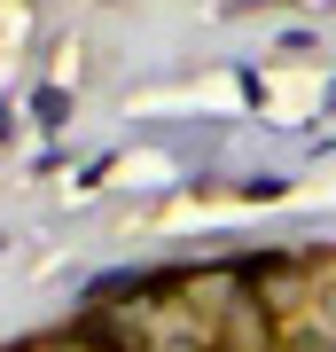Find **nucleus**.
I'll return each mask as SVG.
<instances>
[{
    "mask_svg": "<svg viewBox=\"0 0 336 352\" xmlns=\"http://www.w3.org/2000/svg\"><path fill=\"white\" fill-rule=\"evenodd\" d=\"M282 314L258 298V289L243 282V266H227V289H219V305H212V352H282L289 329H274Z\"/></svg>",
    "mask_w": 336,
    "mask_h": 352,
    "instance_id": "obj_1",
    "label": "nucleus"
},
{
    "mask_svg": "<svg viewBox=\"0 0 336 352\" xmlns=\"http://www.w3.org/2000/svg\"><path fill=\"white\" fill-rule=\"evenodd\" d=\"M282 352H336V321H328V314H313V321H289Z\"/></svg>",
    "mask_w": 336,
    "mask_h": 352,
    "instance_id": "obj_2",
    "label": "nucleus"
},
{
    "mask_svg": "<svg viewBox=\"0 0 336 352\" xmlns=\"http://www.w3.org/2000/svg\"><path fill=\"white\" fill-rule=\"evenodd\" d=\"M32 110H39V126H63V118H71V94H63V87H39Z\"/></svg>",
    "mask_w": 336,
    "mask_h": 352,
    "instance_id": "obj_3",
    "label": "nucleus"
},
{
    "mask_svg": "<svg viewBox=\"0 0 336 352\" xmlns=\"http://www.w3.org/2000/svg\"><path fill=\"white\" fill-rule=\"evenodd\" d=\"M157 352H212V344H157Z\"/></svg>",
    "mask_w": 336,
    "mask_h": 352,
    "instance_id": "obj_4",
    "label": "nucleus"
}]
</instances>
